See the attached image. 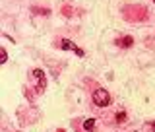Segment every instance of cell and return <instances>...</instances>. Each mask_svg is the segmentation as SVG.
Listing matches in <instances>:
<instances>
[{
  "instance_id": "52a82bcc",
  "label": "cell",
  "mask_w": 155,
  "mask_h": 132,
  "mask_svg": "<svg viewBox=\"0 0 155 132\" xmlns=\"http://www.w3.org/2000/svg\"><path fill=\"white\" fill-rule=\"evenodd\" d=\"M151 130H153V132H155V123H151Z\"/></svg>"
},
{
  "instance_id": "7a4b0ae2",
  "label": "cell",
  "mask_w": 155,
  "mask_h": 132,
  "mask_svg": "<svg viewBox=\"0 0 155 132\" xmlns=\"http://www.w3.org/2000/svg\"><path fill=\"white\" fill-rule=\"evenodd\" d=\"M60 45H62V47H66V49H72V51H74L78 56H84V51H81V49H78V47L74 45V43H70L68 39H62V43H60Z\"/></svg>"
},
{
  "instance_id": "277c9868",
  "label": "cell",
  "mask_w": 155,
  "mask_h": 132,
  "mask_svg": "<svg viewBox=\"0 0 155 132\" xmlns=\"http://www.w3.org/2000/svg\"><path fill=\"white\" fill-rule=\"evenodd\" d=\"M8 60V55H6V49H0V62H2V64H4V62H6Z\"/></svg>"
},
{
  "instance_id": "5b68a950",
  "label": "cell",
  "mask_w": 155,
  "mask_h": 132,
  "mask_svg": "<svg viewBox=\"0 0 155 132\" xmlns=\"http://www.w3.org/2000/svg\"><path fill=\"white\" fill-rule=\"evenodd\" d=\"M132 43H134V41H132V37H124L122 41H120V45H124V47H130Z\"/></svg>"
},
{
  "instance_id": "6da1fadb",
  "label": "cell",
  "mask_w": 155,
  "mask_h": 132,
  "mask_svg": "<svg viewBox=\"0 0 155 132\" xmlns=\"http://www.w3.org/2000/svg\"><path fill=\"white\" fill-rule=\"evenodd\" d=\"M93 103L97 107H107L110 103V95H109V91L103 90V87H97V90L93 91Z\"/></svg>"
},
{
  "instance_id": "8992f818",
  "label": "cell",
  "mask_w": 155,
  "mask_h": 132,
  "mask_svg": "<svg viewBox=\"0 0 155 132\" xmlns=\"http://www.w3.org/2000/svg\"><path fill=\"white\" fill-rule=\"evenodd\" d=\"M124 119H126V113H118V115H116V120H118V123H122Z\"/></svg>"
},
{
  "instance_id": "3957f363",
  "label": "cell",
  "mask_w": 155,
  "mask_h": 132,
  "mask_svg": "<svg viewBox=\"0 0 155 132\" xmlns=\"http://www.w3.org/2000/svg\"><path fill=\"white\" fill-rule=\"evenodd\" d=\"M93 128H95V120L93 119H87L85 123H84V130L85 132H93Z\"/></svg>"
}]
</instances>
